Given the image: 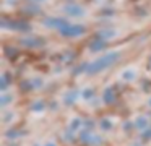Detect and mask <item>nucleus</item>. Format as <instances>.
I'll return each mask as SVG.
<instances>
[{
	"label": "nucleus",
	"mask_w": 151,
	"mask_h": 146,
	"mask_svg": "<svg viewBox=\"0 0 151 146\" xmlns=\"http://www.w3.org/2000/svg\"><path fill=\"white\" fill-rule=\"evenodd\" d=\"M119 52H109V54H106L104 57L98 58V60H94L91 65L88 67V73H98V71L104 70V68L111 67L112 63H114L115 60H119Z\"/></svg>",
	"instance_id": "obj_1"
},
{
	"label": "nucleus",
	"mask_w": 151,
	"mask_h": 146,
	"mask_svg": "<svg viewBox=\"0 0 151 146\" xmlns=\"http://www.w3.org/2000/svg\"><path fill=\"white\" fill-rule=\"evenodd\" d=\"M85 32V28L80 24H68L63 29H60V34L65 36V37H73V36H81Z\"/></svg>",
	"instance_id": "obj_2"
},
{
	"label": "nucleus",
	"mask_w": 151,
	"mask_h": 146,
	"mask_svg": "<svg viewBox=\"0 0 151 146\" xmlns=\"http://www.w3.org/2000/svg\"><path fill=\"white\" fill-rule=\"evenodd\" d=\"M2 26L4 28H10V29H17V31H28L29 29V24L23 21H7V19H4Z\"/></svg>",
	"instance_id": "obj_3"
},
{
	"label": "nucleus",
	"mask_w": 151,
	"mask_h": 146,
	"mask_svg": "<svg viewBox=\"0 0 151 146\" xmlns=\"http://www.w3.org/2000/svg\"><path fill=\"white\" fill-rule=\"evenodd\" d=\"M44 24L49 26V28H60V29H63L65 26H68L67 21L62 19V18H46L44 19Z\"/></svg>",
	"instance_id": "obj_4"
},
{
	"label": "nucleus",
	"mask_w": 151,
	"mask_h": 146,
	"mask_svg": "<svg viewBox=\"0 0 151 146\" xmlns=\"http://www.w3.org/2000/svg\"><path fill=\"white\" fill-rule=\"evenodd\" d=\"M63 10H65L67 13H70V15H73V16L83 15V8H80V6H76V5H68V6H65Z\"/></svg>",
	"instance_id": "obj_5"
},
{
	"label": "nucleus",
	"mask_w": 151,
	"mask_h": 146,
	"mask_svg": "<svg viewBox=\"0 0 151 146\" xmlns=\"http://www.w3.org/2000/svg\"><path fill=\"white\" fill-rule=\"evenodd\" d=\"M104 45H106L104 39H94L89 47H91V50H101V49H104Z\"/></svg>",
	"instance_id": "obj_6"
},
{
	"label": "nucleus",
	"mask_w": 151,
	"mask_h": 146,
	"mask_svg": "<svg viewBox=\"0 0 151 146\" xmlns=\"http://www.w3.org/2000/svg\"><path fill=\"white\" fill-rule=\"evenodd\" d=\"M23 44H24V45H41V44H44V42H42V41H39V39H36V41L26 39V41H23Z\"/></svg>",
	"instance_id": "obj_7"
}]
</instances>
